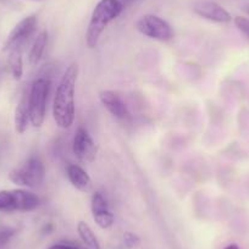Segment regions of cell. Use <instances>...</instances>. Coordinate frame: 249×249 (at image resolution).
Instances as JSON below:
<instances>
[{"instance_id": "cell-1", "label": "cell", "mask_w": 249, "mask_h": 249, "mask_svg": "<svg viewBox=\"0 0 249 249\" xmlns=\"http://www.w3.org/2000/svg\"><path fill=\"white\" fill-rule=\"evenodd\" d=\"M78 65L72 62L62 75L53 102V117L60 128H69L75 121V93Z\"/></svg>"}, {"instance_id": "cell-2", "label": "cell", "mask_w": 249, "mask_h": 249, "mask_svg": "<svg viewBox=\"0 0 249 249\" xmlns=\"http://www.w3.org/2000/svg\"><path fill=\"white\" fill-rule=\"evenodd\" d=\"M121 0H100L93 10L86 32V44L89 49H94L105 28L112 20L119 18L124 10Z\"/></svg>"}, {"instance_id": "cell-3", "label": "cell", "mask_w": 249, "mask_h": 249, "mask_svg": "<svg viewBox=\"0 0 249 249\" xmlns=\"http://www.w3.org/2000/svg\"><path fill=\"white\" fill-rule=\"evenodd\" d=\"M50 90V81L47 78H38L33 82L31 92L28 93V109H30L31 124L40 127L45 120L47 100Z\"/></svg>"}, {"instance_id": "cell-4", "label": "cell", "mask_w": 249, "mask_h": 249, "mask_svg": "<svg viewBox=\"0 0 249 249\" xmlns=\"http://www.w3.org/2000/svg\"><path fill=\"white\" fill-rule=\"evenodd\" d=\"M40 204L37 195L25 190L0 191V212H33Z\"/></svg>"}, {"instance_id": "cell-5", "label": "cell", "mask_w": 249, "mask_h": 249, "mask_svg": "<svg viewBox=\"0 0 249 249\" xmlns=\"http://www.w3.org/2000/svg\"><path fill=\"white\" fill-rule=\"evenodd\" d=\"M45 167L38 158H30L22 166L16 167L9 174L11 182L18 186L36 188L44 181Z\"/></svg>"}, {"instance_id": "cell-6", "label": "cell", "mask_w": 249, "mask_h": 249, "mask_svg": "<svg viewBox=\"0 0 249 249\" xmlns=\"http://www.w3.org/2000/svg\"><path fill=\"white\" fill-rule=\"evenodd\" d=\"M136 28L141 35L150 39L167 42L174 37V31L171 26L164 20L155 15H144L136 22Z\"/></svg>"}, {"instance_id": "cell-7", "label": "cell", "mask_w": 249, "mask_h": 249, "mask_svg": "<svg viewBox=\"0 0 249 249\" xmlns=\"http://www.w3.org/2000/svg\"><path fill=\"white\" fill-rule=\"evenodd\" d=\"M36 27H37V18L35 15H31L21 20L15 27L13 28L4 43V52H10V50L21 48V45L28 39V37L33 35Z\"/></svg>"}, {"instance_id": "cell-8", "label": "cell", "mask_w": 249, "mask_h": 249, "mask_svg": "<svg viewBox=\"0 0 249 249\" xmlns=\"http://www.w3.org/2000/svg\"><path fill=\"white\" fill-rule=\"evenodd\" d=\"M72 150L75 157L82 162H92L97 157V145L90 137L87 128L83 126H80L76 130L75 136H73Z\"/></svg>"}, {"instance_id": "cell-9", "label": "cell", "mask_w": 249, "mask_h": 249, "mask_svg": "<svg viewBox=\"0 0 249 249\" xmlns=\"http://www.w3.org/2000/svg\"><path fill=\"white\" fill-rule=\"evenodd\" d=\"M193 11L200 18L216 23H229L232 16L226 9L214 0H199L193 5Z\"/></svg>"}, {"instance_id": "cell-10", "label": "cell", "mask_w": 249, "mask_h": 249, "mask_svg": "<svg viewBox=\"0 0 249 249\" xmlns=\"http://www.w3.org/2000/svg\"><path fill=\"white\" fill-rule=\"evenodd\" d=\"M90 208H92L93 220L95 224L103 230H107L114 225L115 216L109 209L107 200L103 197L102 193L95 192L90 199Z\"/></svg>"}, {"instance_id": "cell-11", "label": "cell", "mask_w": 249, "mask_h": 249, "mask_svg": "<svg viewBox=\"0 0 249 249\" xmlns=\"http://www.w3.org/2000/svg\"><path fill=\"white\" fill-rule=\"evenodd\" d=\"M99 99L105 109L114 117L119 120L130 119V111L117 93L112 90H102L99 93Z\"/></svg>"}, {"instance_id": "cell-12", "label": "cell", "mask_w": 249, "mask_h": 249, "mask_svg": "<svg viewBox=\"0 0 249 249\" xmlns=\"http://www.w3.org/2000/svg\"><path fill=\"white\" fill-rule=\"evenodd\" d=\"M68 177L76 190L81 192H87L92 186V179L85 169L78 165H69L68 166Z\"/></svg>"}, {"instance_id": "cell-13", "label": "cell", "mask_w": 249, "mask_h": 249, "mask_svg": "<svg viewBox=\"0 0 249 249\" xmlns=\"http://www.w3.org/2000/svg\"><path fill=\"white\" fill-rule=\"evenodd\" d=\"M15 130L16 132L22 135L27 131L30 120V109H28V93H23L15 110Z\"/></svg>"}, {"instance_id": "cell-14", "label": "cell", "mask_w": 249, "mask_h": 249, "mask_svg": "<svg viewBox=\"0 0 249 249\" xmlns=\"http://www.w3.org/2000/svg\"><path fill=\"white\" fill-rule=\"evenodd\" d=\"M48 39H49V37H48L47 31H42L36 37L32 48L30 50V54H28V61H30L31 65L35 66L39 64V61L43 57V54L45 52V48L48 45Z\"/></svg>"}, {"instance_id": "cell-15", "label": "cell", "mask_w": 249, "mask_h": 249, "mask_svg": "<svg viewBox=\"0 0 249 249\" xmlns=\"http://www.w3.org/2000/svg\"><path fill=\"white\" fill-rule=\"evenodd\" d=\"M8 64L14 80H21L23 75V60L21 48H16V49H13L9 52Z\"/></svg>"}, {"instance_id": "cell-16", "label": "cell", "mask_w": 249, "mask_h": 249, "mask_svg": "<svg viewBox=\"0 0 249 249\" xmlns=\"http://www.w3.org/2000/svg\"><path fill=\"white\" fill-rule=\"evenodd\" d=\"M77 232L80 238L82 239L83 243L88 247L89 249H102L99 241H98L97 236L93 232V230L90 229V226L88 224H86L85 221H80L77 224Z\"/></svg>"}, {"instance_id": "cell-17", "label": "cell", "mask_w": 249, "mask_h": 249, "mask_svg": "<svg viewBox=\"0 0 249 249\" xmlns=\"http://www.w3.org/2000/svg\"><path fill=\"white\" fill-rule=\"evenodd\" d=\"M233 22L239 30V32L249 40V18H244V16H236L233 18Z\"/></svg>"}, {"instance_id": "cell-18", "label": "cell", "mask_w": 249, "mask_h": 249, "mask_svg": "<svg viewBox=\"0 0 249 249\" xmlns=\"http://www.w3.org/2000/svg\"><path fill=\"white\" fill-rule=\"evenodd\" d=\"M124 243L128 249H135L141 244V238L135 232L127 231L124 233Z\"/></svg>"}, {"instance_id": "cell-19", "label": "cell", "mask_w": 249, "mask_h": 249, "mask_svg": "<svg viewBox=\"0 0 249 249\" xmlns=\"http://www.w3.org/2000/svg\"><path fill=\"white\" fill-rule=\"evenodd\" d=\"M13 234H14L13 230H3V231H0V246L8 243L9 239L13 237Z\"/></svg>"}, {"instance_id": "cell-20", "label": "cell", "mask_w": 249, "mask_h": 249, "mask_svg": "<svg viewBox=\"0 0 249 249\" xmlns=\"http://www.w3.org/2000/svg\"><path fill=\"white\" fill-rule=\"evenodd\" d=\"M48 249H80L78 247L73 246V244H69V243H57L54 244V246L49 247Z\"/></svg>"}, {"instance_id": "cell-21", "label": "cell", "mask_w": 249, "mask_h": 249, "mask_svg": "<svg viewBox=\"0 0 249 249\" xmlns=\"http://www.w3.org/2000/svg\"><path fill=\"white\" fill-rule=\"evenodd\" d=\"M224 249H241V248H239V247L237 246V244H234V243H231V244H229V246H226V247H225Z\"/></svg>"}, {"instance_id": "cell-22", "label": "cell", "mask_w": 249, "mask_h": 249, "mask_svg": "<svg viewBox=\"0 0 249 249\" xmlns=\"http://www.w3.org/2000/svg\"><path fill=\"white\" fill-rule=\"evenodd\" d=\"M121 1H122V4H124V6H126V5H130V4L135 3L136 0H121Z\"/></svg>"}, {"instance_id": "cell-23", "label": "cell", "mask_w": 249, "mask_h": 249, "mask_svg": "<svg viewBox=\"0 0 249 249\" xmlns=\"http://www.w3.org/2000/svg\"><path fill=\"white\" fill-rule=\"evenodd\" d=\"M244 11H246V13L249 15V4H247V5L244 6Z\"/></svg>"}]
</instances>
